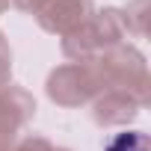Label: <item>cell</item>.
I'll use <instances>...</instances> for the list:
<instances>
[{"instance_id": "cell-10", "label": "cell", "mask_w": 151, "mask_h": 151, "mask_svg": "<svg viewBox=\"0 0 151 151\" xmlns=\"http://www.w3.org/2000/svg\"><path fill=\"white\" fill-rule=\"evenodd\" d=\"M53 142L42 133H21V139L12 145V151H50Z\"/></svg>"}, {"instance_id": "cell-4", "label": "cell", "mask_w": 151, "mask_h": 151, "mask_svg": "<svg viewBox=\"0 0 151 151\" xmlns=\"http://www.w3.org/2000/svg\"><path fill=\"white\" fill-rule=\"evenodd\" d=\"M36 98L30 89L18 83L0 86V151H12V145L21 139V130L36 116Z\"/></svg>"}, {"instance_id": "cell-6", "label": "cell", "mask_w": 151, "mask_h": 151, "mask_svg": "<svg viewBox=\"0 0 151 151\" xmlns=\"http://www.w3.org/2000/svg\"><path fill=\"white\" fill-rule=\"evenodd\" d=\"M148 104L139 101L133 92L124 89H107L92 101V122L98 127H127L136 122V116Z\"/></svg>"}, {"instance_id": "cell-1", "label": "cell", "mask_w": 151, "mask_h": 151, "mask_svg": "<svg viewBox=\"0 0 151 151\" xmlns=\"http://www.w3.org/2000/svg\"><path fill=\"white\" fill-rule=\"evenodd\" d=\"M122 42H127L122 12H119V6H104V9H95L77 30L62 36L59 47L68 62H92Z\"/></svg>"}, {"instance_id": "cell-3", "label": "cell", "mask_w": 151, "mask_h": 151, "mask_svg": "<svg viewBox=\"0 0 151 151\" xmlns=\"http://www.w3.org/2000/svg\"><path fill=\"white\" fill-rule=\"evenodd\" d=\"M101 80L92 68V62H62L50 68L47 80H45V95L50 104L65 107V110H77L92 104L101 95Z\"/></svg>"}, {"instance_id": "cell-7", "label": "cell", "mask_w": 151, "mask_h": 151, "mask_svg": "<svg viewBox=\"0 0 151 151\" xmlns=\"http://www.w3.org/2000/svg\"><path fill=\"white\" fill-rule=\"evenodd\" d=\"M148 9H151V0H130L127 6H119L127 39H145L148 36Z\"/></svg>"}, {"instance_id": "cell-13", "label": "cell", "mask_w": 151, "mask_h": 151, "mask_svg": "<svg viewBox=\"0 0 151 151\" xmlns=\"http://www.w3.org/2000/svg\"><path fill=\"white\" fill-rule=\"evenodd\" d=\"M50 151H71V148H65V145H53Z\"/></svg>"}, {"instance_id": "cell-11", "label": "cell", "mask_w": 151, "mask_h": 151, "mask_svg": "<svg viewBox=\"0 0 151 151\" xmlns=\"http://www.w3.org/2000/svg\"><path fill=\"white\" fill-rule=\"evenodd\" d=\"M9 6H15L18 12H24V15H36L39 12V6L45 3V0H6Z\"/></svg>"}, {"instance_id": "cell-12", "label": "cell", "mask_w": 151, "mask_h": 151, "mask_svg": "<svg viewBox=\"0 0 151 151\" xmlns=\"http://www.w3.org/2000/svg\"><path fill=\"white\" fill-rule=\"evenodd\" d=\"M6 9H9V3H6V0H0V15H3Z\"/></svg>"}, {"instance_id": "cell-9", "label": "cell", "mask_w": 151, "mask_h": 151, "mask_svg": "<svg viewBox=\"0 0 151 151\" xmlns=\"http://www.w3.org/2000/svg\"><path fill=\"white\" fill-rule=\"evenodd\" d=\"M12 83V45L6 39V33L0 30V86Z\"/></svg>"}, {"instance_id": "cell-8", "label": "cell", "mask_w": 151, "mask_h": 151, "mask_svg": "<svg viewBox=\"0 0 151 151\" xmlns=\"http://www.w3.org/2000/svg\"><path fill=\"white\" fill-rule=\"evenodd\" d=\"M104 151H151V142H148V133L145 130H119L113 133L107 142H104Z\"/></svg>"}, {"instance_id": "cell-5", "label": "cell", "mask_w": 151, "mask_h": 151, "mask_svg": "<svg viewBox=\"0 0 151 151\" xmlns=\"http://www.w3.org/2000/svg\"><path fill=\"white\" fill-rule=\"evenodd\" d=\"M95 9H98V6L92 3V0H45L33 18H36V24H39L45 33L62 39V36H68L71 30H77Z\"/></svg>"}, {"instance_id": "cell-2", "label": "cell", "mask_w": 151, "mask_h": 151, "mask_svg": "<svg viewBox=\"0 0 151 151\" xmlns=\"http://www.w3.org/2000/svg\"><path fill=\"white\" fill-rule=\"evenodd\" d=\"M92 68L101 80V89H124L133 92L139 101L148 104V59L145 53L133 45V42H122L116 47H110L107 53H101L98 59H92Z\"/></svg>"}]
</instances>
